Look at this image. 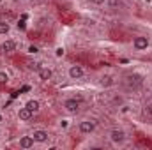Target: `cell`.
<instances>
[{
	"label": "cell",
	"instance_id": "10",
	"mask_svg": "<svg viewBox=\"0 0 152 150\" xmlns=\"http://www.w3.org/2000/svg\"><path fill=\"white\" fill-rule=\"evenodd\" d=\"M14 48H16V44H14L12 41H5V42L0 46V50H2L4 53H11V51H14Z\"/></svg>",
	"mask_w": 152,
	"mask_h": 150
},
{
	"label": "cell",
	"instance_id": "21",
	"mask_svg": "<svg viewBox=\"0 0 152 150\" xmlns=\"http://www.w3.org/2000/svg\"><path fill=\"white\" fill-rule=\"evenodd\" d=\"M62 55H64V50H62V48H58V50H57V57H62Z\"/></svg>",
	"mask_w": 152,
	"mask_h": 150
},
{
	"label": "cell",
	"instance_id": "14",
	"mask_svg": "<svg viewBox=\"0 0 152 150\" xmlns=\"http://www.w3.org/2000/svg\"><path fill=\"white\" fill-rule=\"evenodd\" d=\"M7 32H9V23L0 21V34H7Z\"/></svg>",
	"mask_w": 152,
	"mask_h": 150
},
{
	"label": "cell",
	"instance_id": "5",
	"mask_svg": "<svg viewBox=\"0 0 152 150\" xmlns=\"http://www.w3.org/2000/svg\"><path fill=\"white\" fill-rule=\"evenodd\" d=\"M110 138H112V141L113 143H120V141H124L126 140V134H124V131H112V134H110Z\"/></svg>",
	"mask_w": 152,
	"mask_h": 150
},
{
	"label": "cell",
	"instance_id": "22",
	"mask_svg": "<svg viewBox=\"0 0 152 150\" xmlns=\"http://www.w3.org/2000/svg\"><path fill=\"white\" fill-rule=\"evenodd\" d=\"M34 2H36V4H41V2H42V0H34Z\"/></svg>",
	"mask_w": 152,
	"mask_h": 150
},
{
	"label": "cell",
	"instance_id": "13",
	"mask_svg": "<svg viewBox=\"0 0 152 150\" xmlns=\"http://www.w3.org/2000/svg\"><path fill=\"white\" fill-rule=\"evenodd\" d=\"M101 85H103V87H110V85H113V78H112V76H103V78H101Z\"/></svg>",
	"mask_w": 152,
	"mask_h": 150
},
{
	"label": "cell",
	"instance_id": "11",
	"mask_svg": "<svg viewBox=\"0 0 152 150\" xmlns=\"http://www.w3.org/2000/svg\"><path fill=\"white\" fill-rule=\"evenodd\" d=\"M39 78H41L42 81H48V79L51 78V71L46 69V67H44V69H39Z\"/></svg>",
	"mask_w": 152,
	"mask_h": 150
},
{
	"label": "cell",
	"instance_id": "6",
	"mask_svg": "<svg viewBox=\"0 0 152 150\" xmlns=\"http://www.w3.org/2000/svg\"><path fill=\"white\" fill-rule=\"evenodd\" d=\"M149 46V39L147 37H136L134 39V48L136 50H145Z\"/></svg>",
	"mask_w": 152,
	"mask_h": 150
},
{
	"label": "cell",
	"instance_id": "19",
	"mask_svg": "<svg viewBox=\"0 0 152 150\" xmlns=\"http://www.w3.org/2000/svg\"><path fill=\"white\" fill-rule=\"evenodd\" d=\"M90 2H94V4H96V5H101V4H104V2H106V0H90Z\"/></svg>",
	"mask_w": 152,
	"mask_h": 150
},
{
	"label": "cell",
	"instance_id": "4",
	"mask_svg": "<svg viewBox=\"0 0 152 150\" xmlns=\"http://www.w3.org/2000/svg\"><path fill=\"white\" fill-rule=\"evenodd\" d=\"M32 138H34V141L44 143V141H48V133H46V131H34Z\"/></svg>",
	"mask_w": 152,
	"mask_h": 150
},
{
	"label": "cell",
	"instance_id": "1",
	"mask_svg": "<svg viewBox=\"0 0 152 150\" xmlns=\"http://www.w3.org/2000/svg\"><path fill=\"white\" fill-rule=\"evenodd\" d=\"M142 83H143V78L140 74H136V73L124 76V85L127 88H138V87H142Z\"/></svg>",
	"mask_w": 152,
	"mask_h": 150
},
{
	"label": "cell",
	"instance_id": "3",
	"mask_svg": "<svg viewBox=\"0 0 152 150\" xmlns=\"http://www.w3.org/2000/svg\"><path fill=\"white\" fill-rule=\"evenodd\" d=\"M96 129V120H83L81 124H80V131L83 133V134H88V133H92Z\"/></svg>",
	"mask_w": 152,
	"mask_h": 150
},
{
	"label": "cell",
	"instance_id": "9",
	"mask_svg": "<svg viewBox=\"0 0 152 150\" xmlns=\"http://www.w3.org/2000/svg\"><path fill=\"white\" fill-rule=\"evenodd\" d=\"M32 110H28V108H27V106H25V108H21V110H20V113H18V117H20V120H30V118H32Z\"/></svg>",
	"mask_w": 152,
	"mask_h": 150
},
{
	"label": "cell",
	"instance_id": "17",
	"mask_svg": "<svg viewBox=\"0 0 152 150\" xmlns=\"http://www.w3.org/2000/svg\"><path fill=\"white\" fill-rule=\"evenodd\" d=\"M145 113H147L149 117H152V103H149V104L145 106Z\"/></svg>",
	"mask_w": 152,
	"mask_h": 150
},
{
	"label": "cell",
	"instance_id": "16",
	"mask_svg": "<svg viewBox=\"0 0 152 150\" xmlns=\"http://www.w3.org/2000/svg\"><path fill=\"white\" fill-rule=\"evenodd\" d=\"M7 79H9V76L5 73H0V83H7Z\"/></svg>",
	"mask_w": 152,
	"mask_h": 150
},
{
	"label": "cell",
	"instance_id": "2",
	"mask_svg": "<svg viewBox=\"0 0 152 150\" xmlns=\"http://www.w3.org/2000/svg\"><path fill=\"white\" fill-rule=\"evenodd\" d=\"M80 104H81V97H78V99H67L64 106H66V110H67V111L75 113V111L80 110Z\"/></svg>",
	"mask_w": 152,
	"mask_h": 150
},
{
	"label": "cell",
	"instance_id": "20",
	"mask_svg": "<svg viewBox=\"0 0 152 150\" xmlns=\"http://www.w3.org/2000/svg\"><path fill=\"white\" fill-rule=\"evenodd\" d=\"M18 28H21V30H23V28H25V21H23V20H21V21H20V23H18Z\"/></svg>",
	"mask_w": 152,
	"mask_h": 150
},
{
	"label": "cell",
	"instance_id": "18",
	"mask_svg": "<svg viewBox=\"0 0 152 150\" xmlns=\"http://www.w3.org/2000/svg\"><path fill=\"white\" fill-rule=\"evenodd\" d=\"M39 50L37 48H36V46H30V48H28V53H32V55H34V53H37Z\"/></svg>",
	"mask_w": 152,
	"mask_h": 150
},
{
	"label": "cell",
	"instance_id": "8",
	"mask_svg": "<svg viewBox=\"0 0 152 150\" xmlns=\"http://www.w3.org/2000/svg\"><path fill=\"white\" fill-rule=\"evenodd\" d=\"M34 145V138L32 136H23L21 140H20V147L21 149H30Z\"/></svg>",
	"mask_w": 152,
	"mask_h": 150
},
{
	"label": "cell",
	"instance_id": "12",
	"mask_svg": "<svg viewBox=\"0 0 152 150\" xmlns=\"http://www.w3.org/2000/svg\"><path fill=\"white\" fill-rule=\"evenodd\" d=\"M27 108H28V110H32V111L36 113V111H39L41 104H39V101H34V99H32V101H28V103H27Z\"/></svg>",
	"mask_w": 152,
	"mask_h": 150
},
{
	"label": "cell",
	"instance_id": "7",
	"mask_svg": "<svg viewBox=\"0 0 152 150\" xmlns=\"http://www.w3.org/2000/svg\"><path fill=\"white\" fill-rule=\"evenodd\" d=\"M69 76H71L73 79H78V78L83 76V69H81L80 66H73V67L69 69Z\"/></svg>",
	"mask_w": 152,
	"mask_h": 150
},
{
	"label": "cell",
	"instance_id": "15",
	"mask_svg": "<svg viewBox=\"0 0 152 150\" xmlns=\"http://www.w3.org/2000/svg\"><path fill=\"white\" fill-rule=\"evenodd\" d=\"M108 4H110L112 9H115V7H118V5L122 4V0H108Z\"/></svg>",
	"mask_w": 152,
	"mask_h": 150
}]
</instances>
